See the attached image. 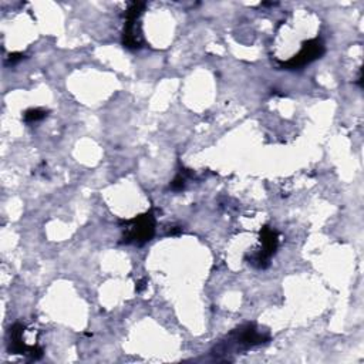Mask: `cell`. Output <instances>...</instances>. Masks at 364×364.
<instances>
[{
  "label": "cell",
  "instance_id": "obj_1",
  "mask_svg": "<svg viewBox=\"0 0 364 364\" xmlns=\"http://www.w3.org/2000/svg\"><path fill=\"white\" fill-rule=\"evenodd\" d=\"M155 233V216L152 210L138 215L134 219L124 222L122 243L127 245H144L154 237Z\"/></svg>",
  "mask_w": 364,
  "mask_h": 364
},
{
  "label": "cell",
  "instance_id": "obj_2",
  "mask_svg": "<svg viewBox=\"0 0 364 364\" xmlns=\"http://www.w3.org/2000/svg\"><path fill=\"white\" fill-rule=\"evenodd\" d=\"M145 10V3L142 1H132L129 3L128 9L125 10V24L122 31V44L127 48L138 50L142 47L141 41V24L138 18Z\"/></svg>",
  "mask_w": 364,
  "mask_h": 364
},
{
  "label": "cell",
  "instance_id": "obj_3",
  "mask_svg": "<svg viewBox=\"0 0 364 364\" xmlns=\"http://www.w3.org/2000/svg\"><path fill=\"white\" fill-rule=\"evenodd\" d=\"M260 243L262 247L259 252L253 253L247 260L252 266L257 269H266L269 266L270 257L276 253L279 246V235L277 232L270 226H263L260 229Z\"/></svg>",
  "mask_w": 364,
  "mask_h": 364
},
{
  "label": "cell",
  "instance_id": "obj_4",
  "mask_svg": "<svg viewBox=\"0 0 364 364\" xmlns=\"http://www.w3.org/2000/svg\"><path fill=\"white\" fill-rule=\"evenodd\" d=\"M323 53H324V44L318 37H316V38L304 41L301 44L300 51L296 55H293L290 60L283 61L280 64V67L286 68V70H297V68H301V67L310 64L311 61L320 58L323 55Z\"/></svg>",
  "mask_w": 364,
  "mask_h": 364
},
{
  "label": "cell",
  "instance_id": "obj_5",
  "mask_svg": "<svg viewBox=\"0 0 364 364\" xmlns=\"http://www.w3.org/2000/svg\"><path fill=\"white\" fill-rule=\"evenodd\" d=\"M226 338L239 348H249L269 341V336L259 333L255 323H245L239 326L237 328L230 331Z\"/></svg>",
  "mask_w": 364,
  "mask_h": 364
},
{
  "label": "cell",
  "instance_id": "obj_6",
  "mask_svg": "<svg viewBox=\"0 0 364 364\" xmlns=\"http://www.w3.org/2000/svg\"><path fill=\"white\" fill-rule=\"evenodd\" d=\"M24 326L21 323H16L9 330V350L13 354H24L30 355L33 360H37L43 355V348L37 346H27L23 338Z\"/></svg>",
  "mask_w": 364,
  "mask_h": 364
},
{
  "label": "cell",
  "instance_id": "obj_7",
  "mask_svg": "<svg viewBox=\"0 0 364 364\" xmlns=\"http://www.w3.org/2000/svg\"><path fill=\"white\" fill-rule=\"evenodd\" d=\"M47 117V111L46 109H41V108H30V109H27L26 112H24V121L26 122H28V124H31V122H37V121H40V119H43V118H46Z\"/></svg>",
  "mask_w": 364,
  "mask_h": 364
},
{
  "label": "cell",
  "instance_id": "obj_8",
  "mask_svg": "<svg viewBox=\"0 0 364 364\" xmlns=\"http://www.w3.org/2000/svg\"><path fill=\"white\" fill-rule=\"evenodd\" d=\"M185 185H186V175H185V172L182 173H178L175 178H173V181L169 183V188L172 189V191H182L183 188H185Z\"/></svg>",
  "mask_w": 364,
  "mask_h": 364
},
{
  "label": "cell",
  "instance_id": "obj_9",
  "mask_svg": "<svg viewBox=\"0 0 364 364\" xmlns=\"http://www.w3.org/2000/svg\"><path fill=\"white\" fill-rule=\"evenodd\" d=\"M24 58V54L23 53H13V54H10L9 55V58L6 60V64H16V63H18L20 60H23Z\"/></svg>",
  "mask_w": 364,
  "mask_h": 364
},
{
  "label": "cell",
  "instance_id": "obj_10",
  "mask_svg": "<svg viewBox=\"0 0 364 364\" xmlns=\"http://www.w3.org/2000/svg\"><path fill=\"white\" fill-rule=\"evenodd\" d=\"M144 283H145V280H141V282L138 283V286H136V291H141V290L145 287V284H144Z\"/></svg>",
  "mask_w": 364,
  "mask_h": 364
}]
</instances>
